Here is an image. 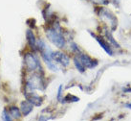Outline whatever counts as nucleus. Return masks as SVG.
Returning a JSON list of instances; mask_svg holds the SVG:
<instances>
[{"label":"nucleus","instance_id":"1","mask_svg":"<svg viewBox=\"0 0 131 121\" xmlns=\"http://www.w3.org/2000/svg\"><path fill=\"white\" fill-rule=\"evenodd\" d=\"M46 36L57 47L62 48L65 45V40L61 36V34L57 32V30L54 28H49L46 30Z\"/></svg>","mask_w":131,"mask_h":121},{"label":"nucleus","instance_id":"2","mask_svg":"<svg viewBox=\"0 0 131 121\" xmlns=\"http://www.w3.org/2000/svg\"><path fill=\"white\" fill-rule=\"evenodd\" d=\"M24 62H25V64L29 71L36 70L37 67H38V66H39V62H38V60L37 59V57H35L31 53H27L24 56Z\"/></svg>","mask_w":131,"mask_h":121},{"label":"nucleus","instance_id":"3","mask_svg":"<svg viewBox=\"0 0 131 121\" xmlns=\"http://www.w3.org/2000/svg\"><path fill=\"white\" fill-rule=\"evenodd\" d=\"M52 60H54L55 62L60 63L62 66H68L70 63L69 58L59 51L52 52Z\"/></svg>","mask_w":131,"mask_h":121},{"label":"nucleus","instance_id":"4","mask_svg":"<svg viewBox=\"0 0 131 121\" xmlns=\"http://www.w3.org/2000/svg\"><path fill=\"white\" fill-rule=\"evenodd\" d=\"M79 59L80 60V62L83 63V66L88 67V68H93V67L97 66V64H98L97 61L93 60L88 55H86V54H80Z\"/></svg>","mask_w":131,"mask_h":121},{"label":"nucleus","instance_id":"5","mask_svg":"<svg viewBox=\"0 0 131 121\" xmlns=\"http://www.w3.org/2000/svg\"><path fill=\"white\" fill-rule=\"evenodd\" d=\"M25 97H26V99L28 100L29 102L32 103L33 105H35V106H40L41 103H42V98L39 97V96L36 95L33 92H31V93H27V92H26Z\"/></svg>","mask_w":131,"mask_h":121},{"label":"nucleus","instance_id":"6","mask_svg":"<svg viewBox=\"0 0 131 121\" xmlns=\"http://www.w3.org/2000/svg\"><path fill=\"white\" fill-rule=\"evenodd\" d=\"M90 34H91L92 36H93V37L96 39V40H97L99 43H100V45H101V47H102V49H103V50H104V51H105L106 53L108 54V55L113 56V52H112V50H111V48L109 47V45L106 43L105 41L102 40V38H100V37H98V36H96L95 34L91 33V32H90Z\"/></svg>","mask_w":131,"mask_h":121},{"label":"nucleus","instance_id":"7","mask_svg":"<svg viewBox=\"0 0 131 121\" xmlns=\"http://www.w3.org/2000/svg\"><path fill=\"white\" fill-rule=\"evenodd\" d=\"M33 110V104L31 102H29L28 100L24 101L21 103V111L24 115H28V114Z\"/></svg>","mask_w":131,"mask_h":121},{"label":"nucleus","instance_id":"8","mask_svg":"<svg viewBox=\"0 0 131 121\" xmlns=\"http://www.w3.org/2000/svg\"><path fill=\"white\" fill-rule=\"evenodd\" d=\"M26 37H27V40H28V43L33 49H36V46H37V40H36V38H35V35L34 33L31 31V30H28L26 32Z\"/></svg>","mask_w":131,"mask_h":121},{"label":"nucleus","instance_id":"9","mask_svg":"<svg viewBox=\"0 0 131 121\" xmlns=\"http://www.w3.org/2000/svg\"><path fill=\"white\" fill-rule=\"evenodd\" d=\"M74 63H75V66L76 67L78 68V70L81 72V73H83L84 71H85V66H83V63L80 62V59H78V58H75L74 59Z\"/></svg>","mask_w":131,"mask_h":121},{"label":"nucleus","instance_id":"10","mask_svg":"<svg viewBox=\"0 0 131 121\" xmlns=\"http://www.w3.org/2000/svg\"><path fill=\"white\" fill-rule=\"evenodd\" d=\"M9 113H10V115L13 116L14 118H19L20 117V110L16 108V107H12L11 109L9 110Z\"/></svg>","mask_w":131,"mask_h":121},{"label":"nucleus","instance_id":"11","mask_svg":"<svg viewBox=\"0 0 131 121\" xmlns=\"http://www.w3.org/2000/svg\"><path fill=\"white\" fill-rule=\"evenodd\" d=\"M106 36H107V38H108L109 41L113 44V45H115V46H116L117 48H120V45L118 44V42H117L116 40H114V38L112 37V35H111V34H110L109 32H107V33H106Z\"/></svg>","mask_w":131,"mask_h":121},{"label":"nucleus","instance_id":"12","mask_svg":"<svg viewBox=\"0 0 131 121\" xmlns=\"http://www.w3.org/2000/svg\"><path fill=\"white\" fill-rule=\"evenodd\" d=\"M79 98L78 97H76V96H73V95H67L64 98V100L63 101H67V102H78L79 101Z\"/></svg>","mask_w":131,"mask_h":121},{"label":"nucleus","instance_id":"13","mask_svg":"<svg viewBox=\"0 0 131 121\" xmlns=\"http://www.w3.org/2000/svg\"><path fill=\"white\" fill-rule=\"evenodd\" d=\"M46 64H47V66L49 67V69L50 70H52V71H58V67H57L54 63H52V62H46Z\"/></svg>","mask_w":131,"mask_h":121},{"label":"nucleus","instance_id":"14","mask_svg":"<svg viewBox=\"0 0 131 121\" xmlns=\"http://www.w3.org/2000/svg\"><path fill=\"white\" fill-rule=\"evenodd\" d=\"M3 119L4 120H11L12 118L9 116V114H7V110H3Z\"/></svg>","mask_w":131,"mask_h":121},{"label":"nucleus","instance_id":"15","mask_svg":"<svg viewBox=\"0 0 131 121\" xmlns=\"http://www.w3.org/2000/svg\"><path fill=\"white\" fill-rule=\"evenodd\" d=\"M61 90H62V86H59V88H58V99L60 101L61 99Z\"/></svg>","mask_w":131,"mask_h":121},{"label":"nucleus","instance_id":"16","mask_svg":"<svg viewBox=\"0 0 131 121\" xmlns=\"http://www.w3.org/2000/svg\"><path fill=\"white\" fill-rule=\"evenodd\" d=\"M71 46H72V49H73V51H75V52H80L79 46H78V45H77L76 43H72V44H71Z\"/></svg>","mask_w":131,"mask_h":121},{"label":"nucleus","instance_id":"17","mask_svg":"<svg viewBox=\"0 0 131 121\" xmlns=\"http://www.w3.org/2000/svg\"><path fill=\"white\" fill-rule=\"evenodd\" d=\"M127 107H128V108H130V109H131V104H129V105H127Z\"/></svg>","mask_w":131,"mask_h":121},{"label":"nucleus","instance_id":"18","mask_svg":"<svg viewBox=\"0 0 131 121\" xmlns=\"http://www.w3.org/2000/svg\"><path fill=\"white\" fill-rule=\"evenodd\" d=\"M97 2H101V1H103V0H96Z\"/></svg>","mask_w":131,"mask_h":121}]
</instances>
